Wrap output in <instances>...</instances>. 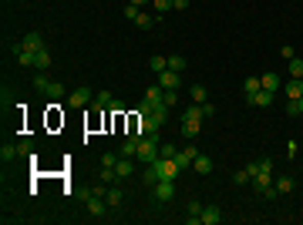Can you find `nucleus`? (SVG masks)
<instances>
[{
	"label": "nucleus",
	"mask_w": 303,
	"mask_h": 225,
	"mask_svg": "<svg viewBox=\"0 0 303 225\" xmlns=\"http://www.w3.org/2000/svg\"><path fill=\"white\" fill-rule=\"evenodd\" d=\"M199 128H202V108L199 105L185 108V111H182V135L185 138H196V135H199Z\"/></svg>",
	"instance_id": "nucleus-1"
},
{
	"label": "nucleus",
	"mask_w": 303,
	"mask_h": 225,
	"mask_svg": "<svg viewBox=\"0 0 303 225\" xmlns=\"http://www.w3.org/2000/svg\"><path fill=\"white\" fill-rule=\"evenodd\" d=\"M152 168H155V175H159V182H162V178H168V182H176V178L182 175V168L176 165V158H162V155H159L155 161H152Z\"/></svg>",
	"instance_id": "nucleus-2"
},
{
	"label": "nucleus",
	"mask_w": 303,
	"mask_h": 225,
	"mask_svg": "<svg viewBox=\"0 0 303 225\" xmlns=\"http://www.w3.org/2000/svg\"><path fill=\"white\" fill-rule=\"evenodd\" d=\"M172 198H176V182L162 178V182H155V185H152V202H155V205H168Z\"/></svg>",
	"instance_id": "nucleus-3"
},
{
	"label": "nucleus",
	"mask_w": 303,
	"mask_h": 225,
	"mask_svg": "<svg viewBox=\"0 0 303 225\" xmlns=\"http://www.w3.org/2000/svg\"><path fill=\"white\" fill-rule=\"evenodd\" d=\"M159 145H162V141H155V138H138L135 161H145V165H152V161L159 158Z\"/></svg>",
	"instance_id": "nucleus-4"
},
{
	"label": "nucleus",
	"mask_w": 303,
	"mask_h": 225,
	"mask_svg": "<svg viewBox=\"0 0 303 225\" xmlns=\"http://www.w3.org/2000/svg\"><path fill=\"white\" fill-rule=\"evenodd\" d=\"M95 101V94H91V88H74L71 94H68V108H84Z\"/></svg>",
	"instance_id": "nucleus-5"
},
{
	"label": "nucleus",
	"mask_w": 303,
	"mask_h": 225,
	"mask_svg": "<svg viewBox=\"0 0 303 225\" xmlns=\"http://www.w3.org/2000/svg\"><path fill=\"white\" fill-rule=\"evenodd\" d=\"M84 205H88V215H91V218H108V202H104L101 195L84 198Z\"/></svg>",
	"instance_id": "nucleus-6"
},
{
	"label": "nucleus",
	"mask_w": 303,
	"mask_h": 225,
	"mask_svg": "<svg viewBox=\"0 0 303 225\" xmlns=\"http://www.w3.org/2000/svg\"><path fill=\"white\" fill-rule=\"evenodd\" d=\"M159 84H162L165 91H179V88H182V74H179V71H168V67H165V71L159 74Z\"/></svg>",
	"instance_id": "nucleus-7"
},
{
	"label": "nucleus",
	"mask_w": 303,
	"mask_h": 225,
	"mask_svg": "<svg viewBox=\"0 0 303 225\" xmlns=\"http://www.w3.org/2000/svg\"><path fill=\"white\" fill-rule=\"evenodd\" d=\"M273 97H276V94H273V91L259 88V91H256V94H249L246 101H249V105H253V108H270V105H273Z\"/></svg>",
	"instance_id": "nucleus-8"
},
{
	"label": "nucleus",
	"mask_w": 303,
	"mask_h": 225,
	"mask_svg": "<svg viewBox=\"0 0 303 225\" xmlns=\"http://www.w3.org/2000/svg\"><path fill=\"white\" fill-rule=\"evenodd\" d=\"M135 158H121L118 155V161H115V171H118V182H128V178L135 175V165H132Z\"/></svg>",
	"instance_id": "nucleus-9"
},
{
	"label": "nucleus",
	"mask_w": 303,
	"mask_h": 225,
	"mask_svg": "<svg viewBox=\"0 0 303 225\" xmlns=\"http://www.w3.org/2000/svg\"><path fill=\"white\" fill-rule=\"evenodd\" d=\"M202 202H189V209H185V222L189 225H202Z\"/></svg>",
	"instance_id": "nucleus-10"
},
{
	"label": "nucleus",
	"mask_w": 303,
	"mask_h": 225,
	"mask_svg": "<svg viewBox=\"0 0 303 225\" xmlns=\"http://www.w3.org/2000/svg\"><path fill=\"white\" fill-rule=\"evenodd\" d=\"M223 222V209L219 205H206L202 209V225H219Z\"/></svg>",
	"instance_id": "nucleus-11"
},
{
	"label": "nucleus",
	"mask_w": 303,
	"mask_h": 225,
	"mask_svg": "<svg viewBox=\"0 0 303 225\" xmlns=\"http://www.w3.org/2000/svg\"><path fill=\"white\" fill-rule=\"evenodd\" d=\"M283 94H287V101H300V97H303V81H300V78L287 81V88H283Z\"/></svg>",
	"instance_id": "nucleus-12"
},
{
	"label": "nucleus",
	"mask_w": 303,
	"mask_h": 225,
	"mask_svg": "<svg viewBox=\"0 0 303 225\" xmlns=\"http://www.w3.org/2000/svg\"><path fill=\"white\" fill-rule=\"evenodd\" d=\"M138 131H132V135L125 138V145H121V158H135V152H138Z\"/></svg>",
	"instance_id": "nucleus-13"
},
{
	"label": "nucleus",
	"mask_w": 303,
	"mask_h": 225,
	"mask_svg": "<svg viewBox=\"0 0 303 225\" xmlns=\"http://www.w3.org/2000/svg\"><path fill=\"white\" fill-rule=\"evenodd\" d=\"M192 168L199 171V175H212V158H209V155H196V161H192Z\"/></svg>",
	"instance_id": "nucleus-14"
},
{
	"label": "nucleus",
	"mask_w": 303,
	"mask_h": 225,
	"mask_svg": "<svg viewBox=\"0 0 303 225\" xmlns=\"http://www.w3.org/2000/svg\"><path fill=\"white\" fill-rule=\"evenodd\" d=\"M20 47H27V51H40V47H44V37H40L37 31H31V34H24Z\"/></svg>",
	"instance_id": "nucleus-15"
},
{
	"label": "nucleus",
	"mask_w": 303,
	"mask_h": 225,
	"mask_svg": "<svg viewBox=\"0 0 303 225\" xmlns=\"http://www.w3.org/2000/svg\"><path fill=\"white\" fill-rule=\"evenodd\" d=\"M44 94H48V97H54V101H61V97H68V94H71V91L64 88V81H51V84H48V91H44Z\"/></svg>",
	"instance_id": "nucleus-16"
},
{
	"label": "nucleus",
	"mask_w": 303,
	"mask_h": 225,
	"mask_svg": "<svg viewBox=\"0 0 303 225\" xmlns=\"http://www.w3.org/2000/svg\"><path fill=\"white\" fill-rule=\"evenodd\" d=\"M34 67H37V71H48V67H51V51L48 47L34 51Z\"/></svg>",
	"instance_id": "nucleus-17"
},
{
	"label": "nucleus",
	"mask_w": 303,
	"mask_h": 225,
	"mask_svg": "<svg viewBox=\"0 0 303 225\" xmlns=\"http://www.w3.org/2000/svg\"><path fill=\"white\" fill-rule=\"evenodd\" d=\"M104 202H108V209H121V202H125V192H121L118 185H115V188H108Z\"/></svg>",
	"instance_id": "nucleus-18"
},
{
	"label": "nucleus",
	"mask_w": 303,
	"mask_h": 225,
	"mask_svg": "<svg viewBox=\"0 0 303 225\" xmlns=\"http://www.w3.org/2000/svg\"><path fill=\"white\" fill-rule=\"evenodd\" d=\"M14 54H17V64H20V67H34V51H27V47H20V44H17Z\"/></svg>",
	"instance_id": "nucleus-19"
},
{
	"label": "nucleus",
	"mask_w": 303,
	"mask_h": 225,
	"mask_svg": "<svg viewBox=\"0 0 303 225\" xmlns=\"http://www.w3.org/2000/svg\"><path fill=\"white\" fill-rule=\"evenodd\" d=\"M159 20H162L159 14H145V10H142V14L135 17V27H142V31H148V27H155Z\"/></svg>",
	"instance_id": "nucleus-20"
},
{
	"label": "nucleus",
	"mask_w": 303,
	"mask_h": 225,
	"mask_svg": "<svg viewBox=\"0 0 303 225\" xmlns=\"http://www.w3.org/2000/svg\"><path fill=\"white\" fill-rule=\"evenodd\" d=\"M273 185H276V195L293 192V175H279V178H273Z\"/></svg>",
	"instance_id": "nucleus-21"
},
{
	"label": "nucleus",
	"mask_w": 303,
	"mask_h": 225,
	"mask_svg": "<svg viewBox=\"0 0 303 225\" xmlns=\"http://www.w3.org/2000/svg\"><path fill=\"white\" fill-rule=\"evenodd\" d=\"M165 114H168V105L162 101V105H155V108H152V114H148V118H152V121H155V124L162 128V124H165Z\"/></svg>",
	"instance_id": "nucleus-22"
},
{
	"label": "nucleus",
	"mask_w": 303,
	"mask_h": 225,
	"mask_svg": "<svg viewBox=\"0 0 303 225\" xmlns=\"http://www.w3.org/2000/svg\"><path fill=\"white\" fill-rule=\"evenodd\" d=\"M189 94H192V105H206V101H209V91L202 88V84H192Z\"/></svg>",
	"instance_id": "nucleus-23"
},
{
	"label": "nucleus",
	"mask_w": 303,
	"mask_h": 225,
	"mask_svg": "<svg viewBox=\"0 0 303 225\" xmlns=\"http://www.w3.org/2000/svg\"><path fill=\"white\" fill-rule=\"evenodd\" d=\"M148 67H152L155 74H162V71L168 67V57H165V54H155V57H148Z\"/></svg>",
	"instance_id": "nucleus-24"
},
{
	"label": "nucleus",
	"mask_w": 303,
	"mask_h": 225,
	"mask_svg": "<svg viewBox=\"0 0 303 225\" xmlns=\"http://www.w3.org/2000/svg\"><path fill=\"white\" fill-rule=\"evenodd\" d=\"M112 105H115L112 91H98V94H95V108H112Z\"/></svg>",
	"instance_id": "nucleus-25"
},
{
	"label": "nucleus",
	"mask_w": 303,
	"mask_h": 225,
	"mask_svg": "<svg viewBox=\"0 0 303 225\" xmlns=\"http://www.w3.org/2000/svg\"><path fill=\"white\" fill-rule=\"evenodd\" d=\"M165 57H168V71H179V74L185 71V57L182 54H165Z\"/></svg>",
	"instance_id": "nucleus-26"
},
{
	"label": "nucleus",
	"mask_w": 303,
	"mask_h": 225,
	"mask_svg": "<svg viewBox=\"0 0 303 225\" xmlns=\"http://www.w3.org/2000/svg\"><path fill=\"white\" fill-rule=\"evenodd\" d=\"M259 88H263V81H259V78H246V84H243V91H246V97H249V94H256Z\"/></svg>",
	"instance_id": "nucleus-27"
},
{
	"label": "nucleus",
	"mask_w": 303,
	"mask_h": 225,
	"mask_svg": "<svg viewBox=\"0 0 303 225\" xmlns=\"http://www.w3.org/2000/svg\"><path fill=\"white\" fill-rule=\"evenodd\" d=\"M259 81H263V88H266V91H273V94H276V88H279V78H276V74H263Z\"/></svg>",
	"instance_id": "nucleus-28"
},
{
	"label": "nucleus",
	"mask_w": 303,
	"mask_h": 225,
	"mask_svg": "<svg viewBox=\"0 0 303 225\" xmlns=\"http://www.w3.org/2000/svg\"><path fill=\"white\" fill-rule=\"evenodd\" d=\"M290 78L303 81V57H293V61H290Z\"/></svg>",
	"instance_id": "nucleus-29"
},
{
	"label": "nucleus",
	"mask_w": 303,
	"mask_h": 225,
	"mask_svg": "<svg viewBox=\"0 0 303 225\" xmlns=\"http://www.w3.org/2000/svg\"><path fill=\"white\" fill-rule=\"evenodd\" d=\"M152 7H155V14H159V17H165L168 10H172V0H152Z\"/></svg>",
	"instance_id": "nucleus-30"
},
{
	"label": "nucleus",
	"mask_w": 303,
	"mask_h": 225,
	"mask_svg": "<svg viewBox=\"0 0 303 225\" xmlns=\"http://www.w3.org/2000/svg\"><path fill=\"white\" fill-rule=\"evenodd\" d=\"M48 84H51V78H48L44 71H37V74H34V88H37V91H48Z\"/></svg>",
	"instance_id": "nucleus-31"
},
{
	"label": "nucleus",
	"mask_w": 303,
	"mask_h": 225,
	"mask_svg": "<svg viewBox=\"0 0 303 225\" xmlns=\"http://www.w3.org/2000/svg\"><path fill=\"white\" fill-rule=\"evenodd\" d=\"M17 155H20V152H17V145H4V148H0V158H4V161H14Z\"/></svg>",
	"instance_id": "nucleus-32"
},
{
	"label": "nucleus",
	"mask_w": 303,
	"mask_h": 225,
	"mask_svg": "<svg viewBox=\"0 0 303 225\" xmlns=\"http://www.w3.org/2000/svg\"><path fill=\"white\" fill-rule=\"evenodd\" d=\"M142 182H145V185H148V188L155 185V182H159V175H155V168H152V165H148V168L142 171Z\"/></svg>",
	"instance_id": "nucleus-33"
},
{
	"label": "nucleus",
	"mask_w": 303,
	"mask_h": 225,
	"mask_svg": "<svg viewBox=\"0 0 303 225\" xmlns=\"http://www.w3.org/2000/svg\"><path fill=\"white\" fill-rule=\"evenodd\" d=\"M159 155H162V158H176V155H179V148L172 145V141H168V145H159Z\"/></svg>",
	"instance_id": "nucleus-34"
},
{
	"label": "nucleus",
	"mask_w": 303,
	"mask_h": 225,
	"mask_svg": "<svg viewBox=\"0 0 303 225\" xmlns=\"http://www.w3.org/2000/svg\"><path fill=\"white\" fill-rule=\"evenodd\" d=\"M287 114H303V97L300 101H287Z\"/></svg>",
	"instance_id": "nucleus-35"
},
{
	"label": "nucleus",
	"mask_w": 303,
	"mask_h": 225,
	"mask_svg": "<svg viewBox=\"0 0 303 225\" xmlns=\"http://www.w3.org/2000/svg\"><path fill=\"white\" fill-rule=\"evenodd\" d=\"M17 152L24 155V158H31V155H34V145H31V141H27V138H24V141H20V145H17Z\"/></svg>",
	"instance_id": "nucleus-36"
},
{
	"label": "nucleus",
	"mask_w": 303,
	"mask_h": 225,
	"mask_svg": "<svg viewBox=\"0 0 303 225\" xmlns=\"http://www.w3.org/2000/svg\"><path fill=\"white\" fill-rule=\"evenodd\" d=\"M138 14H142V10H138L135 4H125V17L132 20V24H135V17H138Z\"/></svg>",
	"instance_id": "nucleus-37"
},
{
	"label": "nucleus",
	"mask_w": 303,
	"mask_h": 225,
	"mask_svg": "<svg viewBox=\"0 0 303 225\" xmlns=\"http://www.w3.org/2000/svg\"><path fill=\"white\" fill-rule=\"evenodd\" d=\"M246 175H249V182L259 175V161H249V165H246Z\"/></svg>",
	"instance_id": "nucleus-38"
},
{
	"label": "nucleus",
	"mask_w": 303,
	"mask_h": 225,
	"mask_svg": "<svg viewBox=\"0 0 303 225\" xmlns=\"http://www.w3.org/2000/svg\"><path fill=\"white\" fill-rule=\"evenodd\" d=\"M279 57H287V61H293V57H296V51L290 47V44H283V47H279Z\"/></svg>",
	"instance_id": "nucleus-39"
},
{
	"label": "nucleus",
	"mask_w": 303,
	"mask_h": 225,
	"mask_svg": "<svg viewBox=\"0 0 303 225\" xmlns=\"http://www.w3.org/2000/svg\"><path fill=\"white\" fill-rule=\"evenodd\" d=\"M202 108V118H212V114H215V105H212V101H206V105H199Z\"/></svg>",
	"instance_id": "nucleus-40"
},
{
	"label": "nucleus",
	"mask_w": 303,
	"mask_h": 225,
	"mask_svg": "<svg viewBox=\"0 0 303 225\" xmlns=\"http://www.w3.org/2000/svg\"><path fill=\"white\" fill-rule=\"evenodd\" d=\"M232 182H236V185H246V182H249V175H246V168H243V171H236V175H232Z\"/></svg>",
	"instance_id": "nucleus-41"
},
{
	"label": "nucleus",
	"mask_w": 303,
	"mask_h": 225,
	"mask_svg": "<svg viewBox=\"0 0 303 225\" xmlns=\"http://www.w3.org/2000/svg\"><path fill=\"white\" fill-rule=\"evenodd\" d=\"M165 105H168V108L179 105V94H176V91H165Z\"/></svg>",
	"instance_id": "nucleus-42"
},
{
	"label": "nucleus",
	"mask_w": 303,
	"mask_h": 225,
	"mask_svg": "<svg viewBox=\"0 0 303 225\" xmlns=\"http://www.w3.org/2000/svg\"><path fill=\"white\" fill-rule=\"evenodd\" d=\"M189 7V0H172V10H185Z\"/></svg>",
	"instance_id": "nucleus-43"
},
{
	"label": "nucleus",
	"mask_w": 303,
	"mask_h": 225,
	"mask_svg": "<svg viewBox=\"0 0 303 225\" xmlns=\"http://www.w3.org/2000/svg\"><path fill=\"white\" fill-rule=\"evenodd\" d=\"M128 4H135V7H138V10H142V7H145V4H152V0H128Z\"/></svg>",
	"instance_id": "nucleus-44"
}]
</instances>
